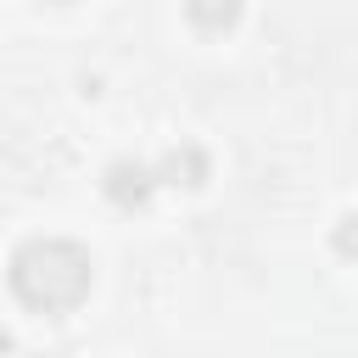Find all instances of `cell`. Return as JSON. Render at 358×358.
Here are the masks:
<instances>
[{
    "label": "cell",
    "instance_id": "6da1fadb",
    "mask_svg": "<svg viewBox=\"0 0 358 358\" xmlns=\"http://www.w3.org/2000/svg\"><path fill=\"white\" fill-rule=\"evenodd\" d=\"M95 285V257L78 241L39 235L11 252V291L34 313H73Z\"/></svg>",
    "mask_w": 358,
    "mask_h": 358
},
{
    "label": "cell",
    "instance_id": "7a4b0ae2",
    "mask_svg": "<svg viewBox=\"0 0 358 358\" xmlns=\"http://www.w3.org/2000/svg\"><path fill=\"white\" fill-rule=\"evenodd\" d=\"M185 17L201 34H229L241 22V0H185Z\"/></svg>",
    "mask_w": 358,
    "mask_h": 358
},
{
    "label": "cell",
    "instance_id": "3957f363",
    "mask_svg": "<svg viewBox=\"0 0 358 358\" xmlns=\"http://www.w3.org/2000/svg\"><path fill=\"white\" fill-rule=\"evenodd\" d=\"M336 252H341V257H358V213L336 224Z\"/></svg>",
    "mask_w": 358,
    "mask_h": 358
}]
</instances>
